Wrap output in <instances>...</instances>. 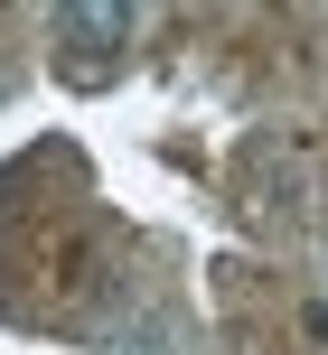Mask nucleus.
I'll return each mask as SVG.
<instances>
[{
  "instance_id": "1",
  "label": "nucleus",
  "mask_w": 328,
  "mask_h": 355,
  "mask_svg": "<svg viewBox=\"0 0 328 355\" xmlns=\"http://www.w3.org/2000/svg\"><path fill=\"white\" fill-rule=\"evenodd\" d=\"M131 28L141 19L113 10V0H75V10H56V56H75V66H104V56L131 47Z\"/></svg>"
}]
</instances>
